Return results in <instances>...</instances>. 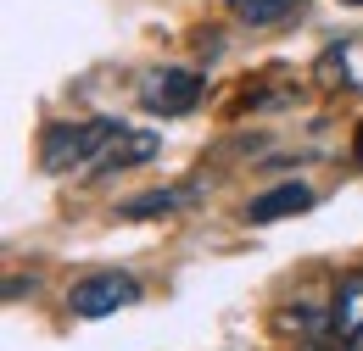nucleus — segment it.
<instances>
[{
    "instance_id": "obj_1",
    "label": "nucleus",
    "mask_w": 363,
    "mask_h": 351,
    "mask_svg": "<svg viewBox=\"0 0 363 351\" xmlns=\"http://www.w3.org/2000/svg\"><path fill=\"white\" fill-rule=\"evenodd\" d=\"M123 129V123H112V117H90V123H56L45 129L40 139V168L45 173H73V168H95L101 162V151L112 145V134Z\"/></svg>"
},
{
    "instance_id": "obj_2",
    "label": "nucleus",
    "mask_w": 363,
    "mask_h": 351,
    "mask_svg": "<svg viewBox=\"0 0 363 351\" xmlns=\"http://www.w3.org/2000/svg\"><path fill=\"white\" fill-rule=\"evenodd\" d=\"M201 89H207L201 73H190V67H151L140 79V106L151 117H184V112H196Z\"/></svg>"
},
{
    "instance_id": "obj_3",
    "label": "nucleus",
    "mask_w": 363,
    "mask_h": 351,
    "mask_svg": "<svg viewBox=\"0 0 363 351\" xmlns=\"http://www.w3.org/2000/svg\"><path fill=\"white\" fill-rule=\"evenodd\" d=\"M140 301V279H129V273H90V279H79L73 290H67V307H73V318H106V312H123Z\"/></svg>"
},
{
    "instance_id": "obj_4",
    "label": "nucleus",
    "mask_w": 363,
    "mask_h": 351,
    "mask_svg": "<svg viewBox=\"0 0 363 351\" xmlns=\"http://www.w3.org/2000/svg\"><path fill=\"white\" fill-rule=\"evenodd\" d=\"M358 335H363V267L358 273H341V284L330 290V340L352 346Z\"/></svg>"
},
{
    "instance_id": "obj_5",
    "label": "nucleus",
    "mask_w": 363,
    "mask_h": 351,
    "mask_svg": "<svg viewBox=\"0 0 363 351\" xmlns=\"http://www.w3.org/2000/svg\"><path fill=\"white\" fill-rule=\"evenodd\" d=\"M151 156H157V134H145V129H118V134H112V145L101 151V162H95L90 173L106 178V173H123V168H140V162H151Z\"/></svg>"
},
{
    "instance_id": "obj_6",
    "label": "nucleus",
    "mask_w": 363,
    "mask_h": 351,
    "mask_svg": "<svg viewBox=\"0 0 363 351\" xmlns=\"http://www.w3.org/2000/svg\"><path fill=\"white\" fill-rule=\"evenodd\" d=\"M190 201H196V184H168V190H145L135 201H123L118 212L129 223H145V218H174V212H184Z\"/></svg>"
},
{
    "instance_id": "obj_7",
    "label": "nucleus",
    "mask_w": 363,
    "mask_h": 351,
    "mask_svg": "<svg viewBox=\"0 0 363 351\" xmlns=\"http://www.w3.org/2000/svg\"><path fill=\"white\" fill-rule=\"evenodd\" d=\"M308 207H313V190H308V184H279V190L257 195V201L246 207V223H279V218L308 212Z\"/></svg>"
},
{
    "instance_id": "obj_8",
    "label": "nucleus",
    "mask_w": 363,
    "mask_h": 351,
    "mask_svg": "<svg viewBox=\"0 0 363 351\" xmlns=\"http://www.w3.org/2000/svg\"><path fill=\"white\" fill-rule=\"evenodd\" d=\"M229 11L240 17V23H252V28H269V23H285L302 0H224Z\"/></svg>"
},
{
    "instance_id": "obj_9",
    "label": "nucleus",
    "mask_w": 363,
    "mask_h": 351,
    "mask_svg": "<svg viewBox=\"0 0 363 351\" xmlns=\"http://www.w3.org/2000/svg\"><path fill=\"white\" fill-rule=\"evenodd\" d=\"M302 351H335V340H313V346H302Z\"/></svg>"
},
{
    "instance_id": "obj_10",
    "label": "nucleus",
    "mask_w": 363,
    "mask_h": 351,
    "mask_svg": "<svg viewBox=\"0 0 363 351\" xmlns=\"http://www.w3.org/2000/svg\"><path fill=\"white\" fill-rule=\"evenodd\" d=\"M341 6H363V0H341Z\"/></svg>"
}]
</instances>
